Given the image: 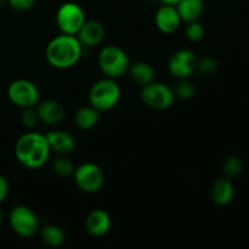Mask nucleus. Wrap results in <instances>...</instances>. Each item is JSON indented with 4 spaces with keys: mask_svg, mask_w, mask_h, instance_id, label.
Here are the masks:
<instances>
[{
    "mask_svg": "<svg viewBox=\"0 0 249 249\" xmlns=\"http://www.w3.org/2000/svg\"><path fill=\"white\" fill-rule=\"evenodd\" d=\"M51 148L44 134L32 131L19 136L15 145V156L23 167L39 169L49 160Z\"/></svg>",
    "mask_w": 249,
    "mask_h": 249,
    "instance_id": "f257e3e1",
    "label": "nucleus"
},
{
    "mask_svg": "<svg viewBox=\"0 0 249 249\" xmlns=\"http://www.w3.org/2000/svg\"><path fill=\"white\" fill-rule=\"evenodd\" d=\"M83 46L75 36L61 33L49 41L45 57L49 65L57 70H67L78 63L82 57Z\"/></svg>",
    "mask_w": 249,
    "mask_h": 249,
    "instance_id": "f03ea898",
    "label": "nucleus"
},
{
    "mask_svg": "<svg viewBox=\"0 0 249 249\" xmlns=\"http://www.w3.org/2000/svg\"><path fill=\"white\" fill-rule=\"evenodd\" d=\"M121 99V88L113 78H102L92 84L89 91L90 106L101 113L113 108Z\"/></svg>",
    "mask_w": 249,
    "mask_h": 249,
    "instance_id": "7ed1b4c3",
    "label": "nucleus"
},
{
    "mask_svg": "<svg viewBox=\"0 0 249 249\" xmlns=\"http://www.w3.org/2000/svg\"><path fill=\"white\" fill-rule=\"evenodd\" d=\"M99 67L106 77L121 78L128 73L130 60L125 51L117 45H107L101 49L99 53Z\"/></svg>",
    "mask_w": 249,
    "mask_h": 249,
    "instance_id": "20e7f679",
    "label": "nucleus"
},
{
    "mask_svg": "<svg viewBox=\"0 0 249 249\" xmlns=\"http://www.w3.org/2000/svg\"><path fill=\"white\" fill-rule=\"evenodd\" d=\"M55 19L61 33L77 36L79 29L87 21V16L80 5H78L77 2L68 1L58 6Z\"/></svg>",
    "mask_w": 249,
    "mask_h": 249,
    "instance_id": "39448f33",
    "label": "nucleus"
},
{
    "mask_svg": "<svg viewBox=\"0 0 249 249\" xmlns=\"http://www.w3.org/2000/svg\"><path fill=\"white\" fill-rule=\"evenodd\" d=\"M74 182L85 194H96L104 187L105 173L97 164L91 162H85L75 167L72 175Z\"/></svg>",
    "mask_w": 249,
    "mask_h": 249,
    "instance_id": "423d86ee",
    "label": "nucleus"
},
{
    "mask_svg": "<svg viewBox=\"0 0 249 249\" xmlns=\"http://www.w3.org/2000/svg\"><path fill=\"white\" fill-rule=\"evenodd\" d=\"M141 100L150 108L156 111L167 109L174 104V90L164 83L151 82L150 84L143 85L141 89Z\"/></svg>",
    "mask_w": 249,
    "mask_h": 249,
    "instance_id": "0eeeda50",
    "label": "nucleus"
},
{
    "mask_svg": "<svg viewBox=\"0 0 249 249\" xmlns=\"http://www.w3.org/2000/svg\"><path fill=\"white\" fill-rule=\"evenodd\" d=\"M7 97L15 106L19 108L36 107L40 101L39 89L28 79H16L7 88Z\"/></svg>",
    "mask_w": 249,
    "mask_h": 249,
    "instance_id": "6e6552de",
    "label": "nucleus"
},
{
    "mask_svg": "<svg viewBox=\"0 0 249 249\" xmlns=\"http://www.w3.org/2000/svg\"><path fill=\"white\" fill-rule=\"evenodd\" d=\"M9 223L15 233L21 237H33L39 232L36 214L27 206H16L9 214Z\"/></svg>",
    "mask_w": 249,
    "mask_h": 249,
    "instance_id": "1a4fd4ad",
    "label": "nucleus"
},
{
    "mask_svg": "<svg viewBox=\"0 0 249 249\" xmlns=\"http://www.w3.org/2000/svg\"><path fill=\"white\" fill-rule=\"evenodd\" d=\"M197 56L189 49H180L170 56L168 61V70L173 77L178 79L190 78L196 72Z\"/></svg>",
    "mask_w": 249,
    "mask_h": 249,
    "instance_id": "9d476101",
    "label": "nucleus"
},
{
    "mask_svg": "<svg viewBox=\"0 0 249 249\" xmlns=\"http://www.w3.org/2000/svg\"><path fill=\"white\" fill-rule=\"evenodd\" d=\"M106 31L101 22L96 19H87L75 36L83 48H95L102 43Z\"/></svg>",
    "mask_w": 249,
    "mask_h": 249,
    "instance_id": "9b49d317",
    "label": "nucleus"
},
{
    "mask_svg": "<svg viewBox=\"0 0 249 249\" xmlns=\"http://www.w3.org/2000/svg\"><path fill=\"white\" fill-rule=\"evenodd\" d=\"M181 22L175 5L163 4L155 15L156 27L164 34H172L177 32Z\"/></svg>",
    "mask_w": 249,
    "mask_h": 249,
    "instance_id": "f8f14e48",
    "label": "nucleus"
},
{
    "mask_svg": "<svg viewBox=\"0 0 249 249\" xmlns=\"http://www.w3.org/2000/svg\"><path fill=\"white\" fill-rule=\"evenodd\" d=\"M111 216L104 209H92L85 219V229L94 237H102L107 235L111 229Z\"/></svg>",
    "mask_w": 249,
    "mask_h": 249,
    "instance_id": "ddd939ff",
    "label": "nucleus"
},
{
    "mask_svg": "<svg viewBox=\"0 0 249 249\" xmlns=\"http://www.w3.org/2000/svg\"><path fill=\"white\" fill-rule=\"evenodd\" d=\"M38 112L39 121L45 124L55 125L62 122L65 117V108L62 105L56 100H45V101H39L36 106Z\"/></svg>",
    "mask_w": 249,
    "mask_h": 249,
    "instance_id": "4468645a",
    "label": "nucleus"
},
{
    "mask_svg": "<svg viewBox=\"0 0 249 249\" xmlns=\"http://www.w3.org/2000/svg\"><path fill=\"white\" fill-rule=\"evenodd\" d=\"M211 197L218 206H228L235 197V186L229 178H219L211 187Z\"/></svg>",
    "mask_w": 249,
    "mask_h": 249,
    "instance_id": "2eb2a0df",
    "label": "nucleus"
},
{
    "mask_svg": "<svg viewBox=\"0 0 249 249\" xmlns=\"http://www.w3.org/2000/svg\"><path fill=\"white\" fill-rule=\"evenodd\" d=\"M45 136L51 151H55L58 155H68L74 150L75 140L68 131L53 130Z\"/></svg>",
    "mask_w": 249,
    "mask_h": 249,
    "instance_id": "dca6fc26",
    "label": "nucleus"
},
{
    "mask_svg": "<svg viewBox=\"0 0 249 249\" xmlns=\"http://www.w3.org/2000/svg\"><path fill=\"white\" fill-rule=\"evenodd\" d=\"M180 18L184 22L198 21L204 11L203 0H180L175 5Z\"/></svg>",
    "mask_w": 249,
    "mask_h": 249,
    "instance_id": "f3484780",
    "label": "nucleus"
},
{
    "mask_svg": "<svg viewBox=\"0 0 249 249\" xmlns=\"http://www.w3.org/2000/svg\"><path fill=\"white\" fill-rule=\"evenodd\" d=\"M128 73L130 74L131 79L141 87L150 84L155 80V68L150 63L143 62V61L130 63Z\"/></svg>",
    "mask_w": 249,
    "mask_h": 249,
    "instance_id": "a211bd4d",
    "label": "nucleus"
},
{
    "mask_svg": "<svg viewBox=\"0 0 249 249\" xmlns=\"http://www.w3.org/2000/svg\"><path fill=\"white\" fill-rule=\"evenodd\" d=\"M100 119V112L92 106H85L78 109L74 114V123L82 130L94 128Z\"/></svg>",
    "mask_w": 249,
    "mask_h": 249,
    "instance_id": "6ab92c4d",
    "label": "nucleus"
},
{
    "mask_svg": "<svg viewBox=\"0 0 249 249\" xmlns=\"http://www.w3.org/2000/svg\"><path fill=\"white\" fill-rule=\"evenodd\" d=\"M40 238L46 246L51 248H57L63 245L66 240L65 232L62 229L57 225H46L39 231Z\"/></svg>",
    "mask_w": 249,
    "mask_h": 249,
    "instance_id": "aec40b11",
    "label": "nucleus"
},
{
    "mask_svg": "<svg viewBox=\"0 0 249 249\" xmlns=\"http://www.w3.org/2000/svg\"><path fill=\"white\" fill-rule=\"evenodd\" d=\"M243 168H245V165H243L242 160L240 157H237V156H230L223 163L224 177L229 178V179L240 177L243 172Z\"/></svg>",
    "mask_w": 249,
    "mask_h": 249,
    "instance_id": "412c9836",
    "label": "nucleus"
},
{
    "mask_svg": "<svg viewBox=\"0 0 249 249\" xmlns=\"http://www.w3.org/2000/svg\"><path fill=\"white\" fill-rule=\"evenodd\" d=\"M74 169L75 165L65 155H60V157L56 158L53 162V173L60 175V177H72L73 173H74Z\"/></svg>",
    "mask_w": 249,
    "mask_h": 249,
    "instance_id": "4be33fe9",
    "label": "nucleus"
},
{
    "mask_svg": "<svg viewBox=\"0 0 249 249\" xmlns=\"http://www.w3.org/2000/svg\"><path fill=\"white\" fill-rule=\"evenodd\" d=\"M174 94L180 99L189 100L196 94V88H195L194 83L190 82L189 78H185V79H180V82L178 83L174 89Z\"/></svg>",
    "mask_w": 249,
    "mask_h": 249,
    "instance_id": "5701e85b",
    "label": "nucleus"
},
{
    "mask_svg": "<svg viewBox=\"0 0 249 249\" xmlns=\"http://www.w3.org/2000/svg\"><path fill=\"white\" fill-rule=\"evenodd\" d=\"M185 36L192 43L201 41L204 36V28L198 21L187 22L185 27Z\"/></svg>",
    "mask_w": 249,
    "mask_h": 249,
    "instance_id": "b1692460",
    "label": "nucleus"
},
{
    "mask_svg": "<svg viewBox=\"0 0 249 249\" xmlns=\"http://www.w3.org/2000/svg\"><path fill=\"white\" fill-rule=\"evenodd\" d=\"M216 67H218V63L211 56H204L202 58H197V66L196 71L199 72L203 75H211L213 74L216 71Z\"/></svg>",
    "mask_w": 249,
    "mask_h": 249,
    "instance_id": "393cba45",
    "label": "nucleus"
},
{
    "mask_svg": "<svg viewBox=\"0 0 249 249\" xmlns=\"http://www.w3.org/2000/svg\"><path fill=\"white\" fill-rule=\"evenodd\" d=\"M21 121H22V124H23L26 128L33 129L39 122L38 112H36V107H27V108H23V112H22V116H21Z\"/></svg>",
    "mask_w": 249,
    "mask_h": 249,
    "instance_id": "a878e982",
    "label": "nucleus"
},
{
    "mask_svg": "<svg viewBox=\"0 0 249 249\" xmlns=\"http://www.w3.org/2000/svg\"><path fill=\"white\" fill-rule=\"evenodd\" d=\"M10 6L16 11H28L36 4V0H7Z\"/></svg>",
    "mask_w": 249,
    "mask_h": 249,
    "instance_id": "bb28decb",
    "label": "nucleus"
},
{
    "mask_svg": "<svg viewBox=\"0 0 249 249\" xmlns=\"http://www.w3.org/2000/svg\"><path fill=\"white\" fill-rule=\"evenodd\" d=\"M7 194H9V182H7L6 178L0 175V204L6 198Z\"/></svg>",
    "mask_w": 249,
    "mask_h": 249,
    "instance_id": "cd10ccee",
    "label": "nucleus"
},
{
    "mask_svg": "<svg viewBox=\"0 0 249 249\" xmlns=\"http://www.w3.org/2000/svg\"><path fill=\"white\" fill-rule=\"evenodd\" d=\"M162 4H167V5H177L180 0H160Z\"/></svg>",
    "mask_w": 249,
    "mask_h": 249,
    "instance_id": "c85d7f7f",
    "label": "nucleus"
},
{
    "mask_svg": "<svg viewBox=\"0 0 249 249\" xmlns=\"http://www.w3.org/2000/svg\"><path fill=\"white\" fill-rule=\"evenodd\" d=\"M2 219H4V213H2L1 208H0V224L2 223Z\"/></svg>",
    "mask_w": 249,
    "mask_h": 249,
    "instance_id": "c756f323",
    "label": "nucleus"
}]
</instances>
